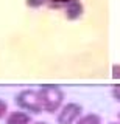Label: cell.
<instances>
[{"label":"cell","instance_id":"cell-5","mask_svg":"<svg viewBox=\"0 0 120 124\" xmlns=\"http://www.w3.org/2000/svg\"><path fill=\"white\" fill-rule=\"evenodd\" d=\"M6 124H31V116L24 110L11 112L6 116Z\"/></svg>","mask_w":120,"mask_h":124},{"label":"cell","instance_id":"cell-6","mask_svg":"<svg viewBox=\"0 0 120 124\" xmlns=\"http://www.w3.org/2000/svg\"><path fill=\"white\" fill-rule=\"evenodd\" d=\"M76 124H102V116L97 113H87V115L80 116Z\"/></svg>","mask_w":120,"mask_h":124},{"label":"cell","instance_id":"cell-8","mask_svg":"<svg viewBox=\"0 0 120 124\" xmlns=\"http://www.w3.org/2000/svg\"><path fill=\"white\" fill-rule=\"evenodd\" d=\"M47 3V0H27V5L30 8H39V6H44Z\"/></svg>","mask_w":120,"mask_h":124},{"label":"cell","instance_id":"cell-11","mask_svg":"<svg viewBox=\"0 0 120 124\" xmlns=\"http://www.w3.org/2000/svg\"><path fill=\"white\" fill-rule=\"evenodd\" d=\"M33 124H48V123H45V121H36V123H33Z\"/></svg>","mask_w":120,"mask_h":124},{"label":"cell","instance_id":"cell-10","mask_svg":"<svg viewBox=\"0 0 120 124\" xmlns=\"http://www.w3.org/2000/svg\"><path fill=\"white\" fill-rule=\"evenodd\" d=\"M112 78L114 79H120V65L119 64L112 65Z\"/></svg>","mask_w":120,"mask_h":124},{"label":"cell","instance_id":"cell-9","mask_svg":"<svg viewBox=\"0 0 120 124\" xmlns=\"http://www.w3.org/2000/svg\"><path fill=\"white\" fill-rule=\"evenodd\" d=\"M112 98L117 102H120V85H114V88H112Z\"/></svg>","mask_w":120,"mask_h":124},{"label":"cell","instance_id":"cell-12","mask_svg":"<svg viewBox=\"0 0 120 124\" xmlns=\"http://www.w3.org/2000/svg\"><path fill=\"white\" fill-rule=\"evenodd\" d=\"M109 124H120V123H109Z\"/></svg>","mask_w":120,"mask_h":124},{"label":"cell","instance_id":"cell-1","mask_svg":"<svg viewBox=\"0 0 120 124\" xmlns=\"http://www.w3.org/2000/svg\"><path fill=\"white\" fill-rule=\"evenodd\" d=\"M37 93H39V98H41L42 108L47 113H55V112H58V108L63 106L64 92L58 85H53V84L41 85Z\"/></svg>","mask_w":120,"mask_h":124},{"label":"cell","instance_id":"cell-3","mask_svg":"<svg viewBox=\"0 0 120 124\" xmlns=\"http://www.w3.org/2000/svg\"><path fill=\"white\" fill-rule=\"evenodd\" d=\"M45 5L48 8H55V9H64L67 20H76L84 13V6L81 0H47Z\"/></svg>","mask_w":120,"mask_h":124},{"label":"cell","instance_id":"cell-7","mask_svg":"<svg viewBox=\"0 0 120 124\" xmlns=\"http://www.w3.org/2000/svg\"><path fill=\"white\" fill-rule=\"evenodd\" d=\"M6 113H8V102H6L5 99L0 98V119L5 118Z\"/></svg>","mask_w":120,"mask_h":124},{"label":"cell","instance_id":"cell-2","mask_svg":"<svg viewBox=\"0 0 120 124\" xmlns=\"http://www.w3.org/2000/svg\"><path fill=\"white\" fill-rule=\"evenodd\" d=\"M14 102L16 106L24 112H30L33 115H39L44 112L41 104V98H39V93L36 90H31V88H25V90L19 92L14 98Z\"/></svg>","mask_w":120,"mask_h":124},{"label":"cell","instance_id":"cell-13","mask_svg":"<svg viewBox=\"0 0 120 124\" xmlns=\"http://www.w3.org/2000/svg\"><path fill=\"white\" fill-rule=\"evenodd\" d=\"M117 116H119V119H120V113H119V115H117Z\"/></svg>","mask_w":120,"mask_h":124},{"label":"cell","instance_id":"cell-4","mask_svg":"<svg viewBox=\"0 0 120 124\" xmlns=\"http://www.w3.org/2000/svg\"><path fill=\"white\" fill-rule=\"evenodd\" d=\"M81 113H83V107L76 102H69L59 110L56 121L58 124H73L80 119Z\"/></svg>","mask_w":120,"mask_h":124}]
</instances>
